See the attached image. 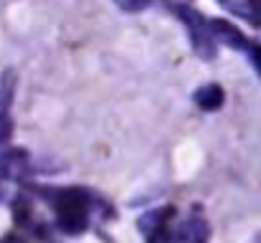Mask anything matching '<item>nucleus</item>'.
I'll return each instance as SVG.
<instances>
[{"label": "nucleus", "mask_w": 261, "mask_h": 243, "mask_svg": "<svg viewBox=\"0 0 261 243\" xmlns=\"http://www.w3.org/2000/svg\"><path fill=\"white\" fill-rule=\"evenodd\" d=\"M122 10H127V13H140V10H145L147 5H150V0H114Z\"/></svg>", "instance_id": "nucleus-6"}, {"label": "nucleus", "mask_w": 261, "mask_h": 243, "mask_svg": "<svg viewBox=\"0 0 261 243\" xmlns=\"http://www.w3.org/2000/svg\"><path fill=\"white\" fill-rule=\"evenodd\" d=\"M10 134H13V122L5 114H0V145H5L10 140Z\"/></svg>", "instance_id": "nucleus-7"}, {"label": "nucleus", "mask_w": 261, "mask_h": 243, "mask_svg": "<svg viewBox=\"0 0 261 243\" xmlns=\"http://www.w3.org/2000/svg\"><path fill=\"white\" fill-rule=\"evenodd\" d=\"M170 10L180 18V23L190 31V41H193L195 53H198L200 59H213V56H216V38H213V33H211L208 20H205L198 10H193V8H188V5L173 3Z\"/></svg>", "instance_id": "nucleus-2"}, {"label": "nucleus", "mask_w": 261, "mask_h": 243, "mask_svg": "<svg viewBox=\"0 0 261 243\" xmlns=\"http://www.w3.org/2000/svg\"><path fill=\"white\" fill-rule=\"evenodd\" d=\"M208 25H211V33H213L216 41H223L226 46H231V48H236V51H249L251 41H249L233 23H228V20H223V18H208Z\"/></svg>", "instance_id": "nucleus-3"}, {"label": "nucleus", "mask_w": 261, "mask_h": 243, "mask_svg": "<svg viewBox=\"0 0 261 243\" xmlns=\"http://www.w3.org/2000/svg\"><path fill=\"white\" fill-rule=\"evenodd\" d=\"M5 243H25V241H18V238H8Z\"/></svg>", "instance_id": "nucleus-9"}, {"label": "nucleus", "mask_w": 261, "mask_h": 243, "mask_svg": "<svg viewBox=\"0 0 261 243\" xmlns=\"http://www.w3.org/2000/svg\"><path fill=\"white\" fill-rule=\"evenodd\" d=\"M246 53L251 56V64H254V69H256V74H259V76H261V43H251Z\"/></svg>", "instance_id": "nucleus-8"}, {"label": "nucleus", "mask_w": 261, "mask_h": 243, "mask_svg": "<svg viewBox=\"0 0 261 243\" xmlns=\"http://www.w3.org/2000/svg\"><path fill=\"white\" fill-rule=\"evenodd\" d=\"M223 101H226V94H223V89H221L218 84H205V86H200V89L195 91V104H198L200 109H205V112L221 109Z\"/></svg>", "instance_id": "nucleus-5"}, {"label": "nucleus", "mask_w": 261, "mask_h": 243, "mask_svg": "<svg viewBox=\"0 0 261 243\" xmlns=\"http://www.w3.org/2000/svg\"><path fill=\"white\" fill-rule=\"evenodd\" d=\"M208 238H211V226L198 215L180 221L173 231L175 243H208Z\"/></svg>", "instance_id": "nucleus-4"}, {"label": "nucleus", "mask_w": 261, "mask_h": 243, "mask_svg": "<svg viewBox=\"0 0 261 243\" xmlns=\"http://www.w3.org/2000/svg\"><path fill=\"white\" fill-rule=\"evenodd\" d=\"M54 210H56V223L64 233L79 236L89 226V195L84 190H59L54 195Z\"/></svg>", "instance_id": "nucleus-1"}]
</instances>
